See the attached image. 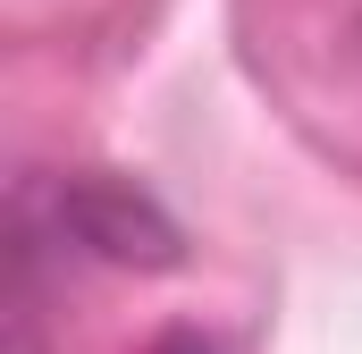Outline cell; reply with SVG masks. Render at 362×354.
I'll use <instances>...</instances> for the list:
<instances>
[{"instance_id":"obj_1","label":"cell","mask_w":362,"mask_h":354,"mask_svg":"<svg viewBox=\"0 0 362 354\" xmlns=\"http://www.w3.org/2000/svg\"><path fill=\"white\" fill-rule=\"evenodd\" d=\"M59 228L101 253V262H127V270H169L177 262V228H169V211L152 202V194H135L127 177H68L59 185Z\"/></svg>"},{"instance_id":"obj_2","label":"cell","mask_w":362,"mask_h":354,"mask_svg":"<svg viewBox=\"0 0 362 354\" xmlns=\"http://www.w3.org/2000/svg\"><path fill=\"white\" fill-rule=\"evenodd\" d=\"M160 354H211V346H202V338H169Z\"/></svg>"}]
</instances>
